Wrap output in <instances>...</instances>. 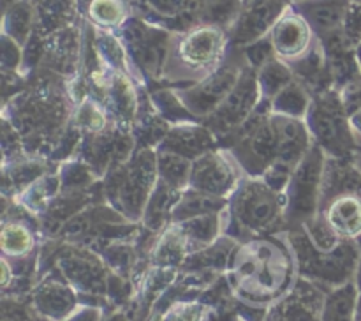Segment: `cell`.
<instances>
[{"mask_svg": "<svg viewBox=\"0 0 361 321\" xmlns=\"http://www.w3.org/2000/svg\"><path fill=\"white\" fill-rule=\"evenodd\" d=\"M270 37L275 55L284 62H293L309 52L316 35H314L310 25L289 4L286 13L279 18L277 23L271 28Z\"/></svg>", "mask_w": 361, "mask_h": 321, "instance_id": "obj_16", "label": "cell"}, {"mask_svg": "<svg viewBox=\"0 0 361 321\" xmlns=\"http://www.w3.org/2000/svg\"><path fill=\"white\" fill-rule=\"evenodd\" d=\"M226 207H228V198L212 196V194H204L187 187L173 210L171 222H182L190 217H196V215L222 212Z\"/></svg>", "mask_w": 361, "mask_h": 321, "instance_id": "obj_32", "label": "cell"}, {"mask_svg": "<svg viewBox=\"0 0 361 321\" xmlns=\"http://www.w3.org/2000/svg\"><path fill=\"white\" fill-rule=\"evenodd\" d=\"M291 2H295V0H289V4H291Z\"/></svg>", "mask_w": 361, "mask_h": 321, "instance_id": "obj_50", "label": "cell"}, {"mask_svg": "<svg viewBox=\"0 0 361 321\" xmlns=\"http://www.w3.org/2000/svg\"><path fill=\"white\" fill-rule=\"evenodd\" d=\"M201 23L217 25L229 30L235 23L243 0H200Z\"/></svg>", "mask_w": 361, "mask_h": 321, "instance_id": "obj_37", "label": "cell"}, {"mask_svg": "<svg viewBox=\"0 0 361 321\" xmlns=\"http://www.w3.org/2000/svg\"><path fill=\"white\" fill-rule=\"evenodd\" d=\"M341 95L353 129L361 134V78L345 85L341 90Z\"/></svg>", "mask_w": 361, "mask_h": 321, "instance_id": "obj_38", "label": "cell"}, {"mask_svg": "<svg viewBox=\"0 0 361 321\" xmlns=\"http://www.w3.org/2000/svg\"><path fill=\"white\" fill-rule=\"evenodd\" d=\"M324 295L316 284L300 279L291 293L277 303L267 321H321Z\"/></svg>", "mask_w": 361, "mask_h": 321, "instance_id": "obj_19", "label": "cell"}, {"mask_svg": "<svg viewBox=\"0 0 361 321\" xmlns=\"http://www.w3.org/2000/svg\"><path fill=\"white\" fill-rule=\"evenodd\" d=\"M62 190L60 186V176L59 171H48L42 176H39L35 182H32L30 186L25 187L23 190L13 196V201H16L18 205H21L23 208H27L28 212H32L34 215L41 217L48 207L51 205V201Z\"/></svg>", "mask_w": 361, "mask_h": 321, "instance_id": "obj_26", "label": "cell"}, {"mask_svg": "<svg viewBox=\"0 0 361 321\" xmlns=\"http://www.w3.org/2000/svg\"><path fill=\"white\" fill-rule=\"evenodd\" d=\"M130 14V0H90L83 18L102 30H116Z\"/></svg>", "mask_w": 361, "mask_h": 321, "instance_id": "obj_31", "label": "cell"}, {"mask_svg": "<svg viewBox=\"0 0 361 321\" xmlns=\"http://www.w3.org/2000/svg\"><path fill=\"white\" fill-rule=\"evenodd\" d=\"M261 101L263 99H261V88L257 83V71L247 63L231 94L201 123H204L217 136V140H222L229 133L238 129L259 108Z\"/></svg>", "mask_w": 361, "mask_h": 321, "instance_id": "obj_11", "label": "cell"}, {"mask_svg": "<svg viewBox=\"0 0 361 321\" xmlns=\"http://www.w3.org/2000/svg\"><path fill=\"white\" fill-rule=\"evenodd\" d=\"M284 208V194L271 189L261 176H242L224 210L226 235L247 242L286 231Z\"/></svg>", "mask_w": 361, "mask_h": 321, "instance_id": "obj_3", "label": "cell"}, {"mask_svg": "<svg viewBox=\"0 0 361 321\" xmlns=\"http://www.w3.org/2000/svg\"><path fill=\"white\" fill-rule=\"evenodd\" d=\"M289 0H243L235 23L228 30L229 48H245L271 32Z\"/></svg>", "mask_w": 361, "mask_h": 321, "instance_id": "obj_13", "label": "cell"}, {"mask_svg": "<svg viewBox=\"0 0 361 321\" xmlns=\"http://www.w3.org/2000/svg\"><path fill=\"white\" fill-rule=\"evenodd\" d=\"M351 2L353 4H360V6H361V0H351Z\"/></svg>", "mask_w": 361, "mask_h": 321, "instance_id": "obj_48", "label": "cell"}, {"mask_svg": "<svg viewBox=\"0 0 361 321\" xmlns=\"http://www.w3.org/2000/svg\"><path fill=\"white\" fill-rule=\"evenodd\" d=\"M159 180L157 150L136 147L126 162L102 176V194L116 212L130 222H141L145 207Z\"/></svg>", "mask_w": 361, "mask_h": 321, "instance_id": "obj_5", "label": "cell"}, {"mask_svg": "<svg viewBox=\"0 0 361 321\" xmlns=\"http://www.w3.org/2000/svg\"><path fill=\"white\" fill-rule=\"evenodd\" d=\"M66 321H99V313L95 309H81Z\"/></svg>", "mask_w": 361, "mask_h": 321, "instance_id": "obj_43", "label": "cell"}, {"mask_svg": "<svg viewBox=\"0 0 361 321\" xmlns=\"http://www.w3.org/2000/svg\"><path fill=\"white\" fill-rule=\"evenodd\" d=\"M183 190L175 189L168 182L159 178L147 207H145L143 217H141V228L147 229L148 233L159 235L168 224H171V215L175 210L176 203L180 201Z\"/></svg>", "mask_w": 361, "mask_h": 321, "instance_id": "obj_24", "label": "cell"}, {"mask_svg": "<svg viewBox=\"0 0 361 321\" xmlns=\"http://www.w3.org/2000/svg\"><path fill=\"white\" fill-rule=\"evenodd\" d=\"M190 253L192 250H190L189 240L183 235L182 228L176 222H171L154 240L150 261L154 267L175 268L178 265H183V261L187 260Z\"/></svg>", "mask_w": 361, "mask_h": 321, "instance_id": "obj_25", "label": "cell"}, {"mask_svg": "<svg viewBox=\"0 0 361 321\" xmlns=\"http://www.w3.org/2000/svg\"><path fill=\"white\" fill-rule=\"evenodd\" d=\"M157 168L159 178L168 182L178 190H185L189 187L192 161L183 155L168 150H157Z\"/></svg>", "mask_w": 361, "mask_h": 321, "instance_id": "obj_36", "label": "cell"}, {"mask_svg": "<svg viewBox=\"0 0 361 321\" xmlns=\"http://www.w3.org/2000/svg\"><path fill=\"white\" fill-rule=\"evenodd\" d=\"M355 321H361V291H360V296H358V305H356Z\"/></svg>", "mask_w": 361, "mask_h": 321, "instance_id": "obj_45", "label": "cell"}, {"mask_svg": "<svg viewBox=\"0 0 361 321\" xmlns=\"http://www.w3.org/2000/svg\"><path fill=\"white\" fill-rule=\"evenodd\" d=\"M356 52H358V56L361 55V42H360V46H358V49H356Z\"/></svg>", "mask_w": 361, "mask_h": 321, "instance_id": "obj_47", "label": "cell"}, {"mask_svg": "<svg viewBox=\"0 0 361 321\" xmlns=\"http://www.w3.org/2000/svg\"><path fill=\"white\" fill-rule=\"evenodd\" d=\"M203 317V307L200 303H175L168 310L162 321H201Z\"/></svg>", "mask_w": 361, "mask_h": 321, "instance_id": "obj_42", "label": "cell"}, {"mask_svg": "<svg viewBox=\"0 0 361 321\" xmlns=\"http://www.w3.org/2000/svg\"><path fill=\"white\" fill-rule=\"evenodd\" d=\"M4 30L20 46L27 44L35 28V6L34 0H16L4 7Z\"/></svg>", "mask_w": 361, "mask_h": 321, "instance_id": "obj_29", "label": "cell"}, {"mask_svg": "<svg viewBox=\"0 0 361 321\" xmlns=\"http://www.w3.org/2000/svg\"><path fill=\"white\" fill-rule=\"evenodd\" d=\"M247 67V60L240 48H229L224 62L201 78L196 83L189 87L175 88L180 101L183 102L187 109L196 116L200 122H203L208 115L215 111L219 106L224 102V99L231 94L235 85L238 83L243 69Z\"/></svg>", "mask_w": 361, "mask_h": 321, "instance_id": "obj_10", "label": "cell"}, {"mask_svg": "<svg viewBox=\"0 0 361 321\" xmlns=\"http://www.w3.org/2000/svg\"><path fill=\"white\" fill-rule=\"evenodd\" d=\"M312 95L310 92L300 83L298 80H293L288 87L282 88L277 95L270 101V111L275 115L293 116V119L305 120L309 113Z\"/></svg>", "mask_w": 361, "mask_h": 321, "instance_id": "obj_33", "label": "cell"}, {"mask_svg": "<svg viewBox=\"0 0 361 321\" xmlns=\"http://www.w3.org/2000/svg\"><path fill=\"white\" fill-rule=\"evenodd\" d=\"M305 122L314 143L323 148L328 157L355 162L360 147L356 143L355 129L349 122L341 90L328 88L321 94L312 95Z\"/></svg>", "mask_w": 361, "mask_h": 321, "instance_id": "obj_8", "label": "cell"}, {"mask_svg": "<svg viewBox=\"0 0 361 321\" xmlns=\"http://www.w3.org/2000/svg\"><path fill=\"white\" fill-rule=\"evenodd\" d=\"M243 169L226 148H214L192 161L189 187L217 198H229L242 180Z\"/></svg>", "mask_w": 361, "mask_h": 321, "instance_id": "obj_12", "label": "cell"}, {"mask_svg": "<svg viewBox=\"0 0 361 321\" xmlns=\"http://www.w3.org/2000/svg\"><path fill=\"white\" fill-rule=\"evenodd\" d=\"M295 80L293 69L289 67L288 62H284L279 56H274L268 60L261 69H257V83L261 88V102H268L270 104L271 99L279 94L284 87H288L291 81Z\"/></svg>", "mask_w": 361, "mask_h": 321, "instance_id": "obj_35", "label": "cell"}, {"mask_svg": "<svg viewBox=\"0 0 361 321\" xmlns=\"http://www.w3.org/2000/svg\"><path fill=\"white\" fill-rule=\"evenodd\" d=\"M296 256L300 279L317 288L335 289L355 281L360 263V246L356 240H341L334 249H319L303 226L286 231Z\"/></svg>", "mask_w": 361, "mask_h": 321, "instance_id": "obj_4", "label": "cell"}, {"mask_svg": "<svg viewBox=\"0 0 361 321\" xmlns=\"http://www.w3.org/2000/svg\"><path fill=\"white\" fill-rule=\"evenodd\" d=\"M324 162H326V154L323 148L314 143L305 157L296 164L284 193L286 231L305 226L319 214Z\"/></svg>", "mask_w": 361, "mask_h": 321, "instance_id": "obj_9", "label": "cell"}, {"mask_svg": "<svg viewBox=\"0 0 361 321\" xmlns=\"http://www.w3.org/2000/svg\"><path fill=\"white\" fill-rule=\"evenodd\" d=\"M21 60H23V46L18 44L7 34H2V73H20Z\"/></svg>", "mask_w": 361, "mask_h": 321, "instance_id": "obj_41", "label": "cell"}, {"mask_svg": "<svg viewBox=\"0 0 361 321\" xmlns=\"http://www.w3.org/2000/svg\"><path fill=\"white\" fill-rule=\"evenodd\" d=\"M113 32H116L126 46L130 67L136 71L137 80L145 87H159V83L164 80L166 63L175 32L150 23L134 13Z\"/></svg>", "mask_w": 361, "mask_h": 321, "instance_id": "obj_6", "label": "cell"}, {"mask_svg": "<svg viewBox=\"0 0 361 321\" xmlns=\"http://www.w3.org/2000/svg\"><path fill=\"white\" fill-rule=\"evenodd\" d=\"M148 95H150L152 104L157 109L159 115H161L162 119L168 120L171 126L185 122H200V120L183 106V102L180 101L178 94H176V90L171 85H159V87L150 88V90H148Z\"/></svg>", "mask_w": 361, "mask_h": 321, "instance_id": "obj_34", "label": "cell"}, {"mask_svg": "<svg viewBox=\"0 0 361 321\" xmlns=\"http://www.w3.org/2000/svg\"><path fill=\"white\" fill-rule=\"evenodd\" d=\"M288 63L293 69L295 80H298L310 92V95L321 94V92L328 90V88H335L334 81H331L330 69H328V60L323 42L317 37L314 39L312 46H310V49L305 55Z\"/></svg>", "mask_w": 361, "mask_h": 321, "instance_id": "obj_23", "label": "cell"}, {"mask_svg": "<svg viewBox=\"0 0 361 321\" xmlns=\"http://www.w3.org/2000/svg\"><path fill=\"white\" fill-rule=\"evenodd\" d=\"M34 305L46 320L66 321L76 310L78 296L67 282L46 279L34 291Z\"/></svg>", "mask_w": 361, "mask_h": 321, "instance_id": "obj_22", "label": "cell"}, {"mask_svg": "<svg viewBox=\"0 0 361 321\" xmlns=\"http://www.w3.org/2000/svg\"><path fill=\"white\" fill-rule=\"evenodd\" d=\"M271 126H274L275 150H277L275 161L286 162V164L296 168V164L305 157L307 152L314 145L307 122L303 119H293V116L271 113Z\"/></svg>", "mask_w": 361, "mask_h": 321, "instance_id": "obj_17", "label": "cell"}, {"mask_svg": "<svg viewBox=\"0 0 361 321\" xmlns=\"http://www.w3.org/2000/svg\"><path fill=\"white\" fill-rule=\"evenodd\" d=\"M317 215L341 240H356L361 236V193L345 190L335 194Z\"/></svg>", "mask_w": 361, "mask_h": 321, "instance_id": "obj_18", "label": "cell"}, {"mask_svg": "<svg viewBox=\"0 0 361 321\" xmlns=\"http://www.w3.org/2000/svg\"><path fill=\"white\" fill-rule=\"evenodd\" d=\"M55 265L73 288L92 295H104L108 288L106 268L92 250L85 247H66L59 253Z\"/></svg>", "mask_w": 361, "mask_h": 321, "instance_id": "obj_14", "label": "cell"}, {"mask_svg": "<svg viewBox=\"0 0 361 321\" xmlns=\"http://www.w3.org/2000/svg\"><path fill=\"white\" fill-rule=\"evenodd\" d=\"M242 52H243V56H245L247 63H249V66L256 71L261 69V67H263L268 60H271L274 56H277L275 55L274 44H271L270 34L264 35V37H261V39H257V41H254L252 44L242 48Z\"/></svg>", "mask_w": 361, "mask_h": 321, "instance_id": "obj_39", "label": "cell"}, {"mask_svg": "<svg viewBox=\"0 0 361 321\" xmlns=\"http://www.w3.org/2000/svg\"><path fill=\"white\" fill-rule=\"evenodd\" d=\"M358 59H360V67H361V55L358 56Z\"/></svg>", "mask_w": 361, "mask_h": 321, "instance_id": "obj_49", "label": "cell"}, {"mask_svg": "<svg viewBox=\"0 0 361 321\" xmlns=\"http://www.w3.org/2000/svg\"><path fill=\"white\" fill-rule=\"evenodd\" d=\"M130 2H133V0H130Z\"/></svg>", "mask_w": 361, "mask_h": 321, "instance_id": "obj_51", "label": "cell"}, {"mask_svg": "<svg viewBox=\"0 0 361 321\" xmlns=\"http://www.w3.org/2000/svg\"><path fill=\"white\" fill-rule=\"evenodd\" d=\"M35 221V217L28 219ZM27 219H4L2 235H0V243L6 256L11 258H25L35 246V224H28Z\"/></svg>", "mask_w": 361, "mask_h": 321, "instance_id": "obj_28", "label": "cell"}, {"mask_svg": "<svg viewBox=\"0 0 361 321\" xmlns=\"http://www.w3.org/2000/svg\"><path fill=\"white\" fill-rule=\"evenodd\" d=\"M228 49V30L217 25L201 23L182 34H175L164 80H169L173 73H185L196 74L200 81L224 62Z\"/></svg>", "mask_w": 361, "mask_h": 321, "instance_id": "obj_7", "label": "cell"}, {"mask_svg": "<svg viewBox=\"0 0 361 321\" xmlns=\"http://www.w3.org/2000/svg\"><path fill=\"white\" fill-rule=\"evenodd\" d=\"M360 289L355 281L330 289L324 296L321 321H355Z\"/></svg>", "mask_w": 361, "mask_h": 321, "instance_id": "obj_30", "label": "cell"}, {"mask_svg": "<svg viewBox=\"0 0 361 321\" xmlns=\"http://www.w3.org/2000/svg\"><path fill=\"white\" fill-rule=\"evenodd\" d=\"M133 13L175 34L201 25L200 0H133Z\"/></svg>", "mask_w": 361, "mask_h": 321, "instance_id": "obj_15", "label": "cell"}, {"mask_svg": "<svg viewBox=\"0 0 361 321\" xmlns=\"http://www.w3.org/2000/svg\"><path fill=\"white\" fill-rule=\"evenodd\" d=\"M34 83L13 94L4 119L13 123L28 154L49 157L62 134L73 123V95L60 87L59 74L37 69Z\"/></svg>", "mask_w": 361, "mask_h": 321, "instance_id": "obj_1", "label": "cell"}, {"mask_svg": "<svg viewBox=\"0 0 361 321\" xmlns=\"http://www.w3.org/2000/svg\"><path fill=\"white\" fill-rule=\"evenodd\" d=\"M214 148H219V140L204 123L185 122L171 126L157 150L175 152V154L194 161Z\"/></svg>", "mask_w": 361, "mask_h": 321, "instance_id": "obj_21", "label": "cell"}, {"mask_svg": "<svg viewBox=\"0 0 361 321\" xmlns=\"http://www.w3.org/2000/svg\"><path fill=\"white\" fill-rule=\"evenodd\" d=\"M231 282L240 296L268 302L284 291L293 261L281 240L271 235L250 238L233 253Z\"/></svg>", "mask_w": 361, "mask_h": 321, "instance_id": "obj_2", "label": "cell"}, {"mask_svg": "<svg viewBox=\"0 0 361 321\" xmlns=\"http://www.w3.org/2000/svg\"><path fill=\"white\" fill-rule=\"evenodd\" d=\"M88 2H90V0H78V6H80L81 16H83V14H85V9H87V4Z\"/></svg>", "mask_w": 361, "mask_h": 321, "instance_id": "obj_46", "label": "cell"}, {"mask_svg": "<svg viewBox=\"0 0 361 321\" xmlns=\"http://www.w3.org/2000/svg\"><path fill=\"white\" fill-rule=\"evenodd\" d=\"M293 171H295V168H293V166L286 164V162H281V161H274L267 169H264V173L261 175V178H263L264 182L271 187V189L277 190V193H281V194H284L286 189H288V186H289V180H291V176H293Z\"/></svg>", "mask_w": 361, "mask_h": 321, "instance_id": "obj_40", "label": "cell"}, {"mask_svg": "<svg viewBox=\"0 0 361 321\" xmlns=\"http://www.w3.org/2000/svg\"><path fill=\"white\" fill-rule=\"evenodd\" d=\"M224 210L196 215V217H190L187 221L176 222L182 228L187 240H189V246L192 253L196 247L200 250L203 247L214 243L219 238L221 231L224 229Z\"/></svg>", "mask_w": 361, "mask_h": 321, "instance_id": "obj_27", "label": "cell"}, {"mask_svg": "<svg viewBox=\"0 0 361 321\" xmlns=\"http://www.w3.org/2000/svg\"><path fill=\"white\" fill-rule=\"evenodd\" d=\"M356 242H358V246H360V263H358V272H356L355 282H356V286H358V289L361 291V236L356 238Z\"/></svg>", "mask_w": 361, "mask_h": 321, "instance_id": "obj_44", "label": "cell"}, {"mask_svg": "<svg viewBox=\"0 0 361 321\" xmlns=\"http://www.w3.org/2000/svg\"><path fill=\"white\" fill-rule=\"evenodd\" d=\"M351 0H295L291 7L310 25L317 39L342 30Z\"/></svg>", "mask_w": 361, "mask_h": 321, "instance_id": "obj_20", "label": "cell"}]
</instances>
